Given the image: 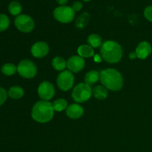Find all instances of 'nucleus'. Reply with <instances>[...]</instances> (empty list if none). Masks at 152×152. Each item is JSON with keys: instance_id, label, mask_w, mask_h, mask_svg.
I'll list each match as a JSON object with an SVG mask.
<instances>
[{"instance_id": "1", "label": "nucleus", "mask_w": 152, "mask_h": 152, "mask_svg": "<svg viewBox=\"0 0 152 152\" xmlns=\"http://www.w3.org/2000/svg\"><path fill=\"white\" fill-rule=\"evenodd\" d=\"M101 83L107 89L117 91L123 88V79L122 74L114 68H107L100 72Z\"/></svg>"}, {"instance_id": "2", "label": "nucleus", "mask_w": 152, "mask_h": 152, "mask_svg": "<svg viewBox=\"0 0 152 152\" xmlns=\"http://www.w3.org/2000/svg\"><path fill=\"white\" fill-rule=\"evenodd\" d=\"M54 115L53 104L48 101L41 100L34 105L31 112L32 118L35 121L45 123L50 121Z\"/></svg>"}, {"instance_id": "3", "label": "nucleus", "mask_w": 152, "mask_h": 152, "mask_svg": "<svg viewBox=\"0 0 152 152\" xmlns=\"http://www.w3.org/2000/svg\"><path fill=\"white\" fill-rule=\"evenodd\" d=\"M100 53L104 60L107 62L117 63L123 57V49L117 42L108 40L101 46Z\"/></svg>"}, {"instance_id": "4", "label": "nucleus", "mask_w": 152, "mask_h": 152, "mask_svg": "<svg viewBox=\"0 0 152 152\" xmlns=\"http://www.w3.org/2000/svg\"><path fill=\"white\" fill-rule=\"evenodd\" d=\"M53 17L61 23H69L72 22L75 16V11L69 6H60L53 10Z\"/></svg>"}, {"instance_id": "5", "label": "nucleus", "mask_w": 152, "mask_h": 152, "mask_svg": "<svg viewBox=\"0 0 152 152\" xmlns=\"http://www.w3.org/2000/svg\"><path fill=\"white\" fill-rule=\"evenodd\" d=\"M92 95V88L86 83H80L75 86L72 92V97L77 102L88 100Z\"/></svg>"}, {"instance_id": "6", "label": "nucleus", "mask_w": 152, "mask_h": 152, "mask_svg": "<svg viewBox=\"0 0 152 152\" xmlns=\"http://www.w3.org/2000/svg\"><path fill=\"white\" fill-rule=\"evenodd\" d=\"M17 71L19 75L26 79L34 78L37 73V68L35 64L31 60L24 59L19 63Z\"/></svg>"}, {"instance_id": "7", "label": "nucleus", "mask_w": 152, "mask_h": 152, "mask_svg": "<svg viewBox=\"0 0 152 152\" xmlns=\"http://www.w3.org/2000/svg\"><path fill=\"white\" fill-rule=\"evenodd\" d=\"M14 23L16 28L23 33L31 32L35 26L34 19L26 14H21L16 16Z\"/></svg>"}, {"instance_id": "8", "label": "nucleus", "mask_w": 152, "mask_h": 152, "mask_svg": "<svg viewBox=\"0 0 152 152\" xmlns=\"http://www.w3.org/2000/svg\"><path fill=\"white\" fill-rule=\"evenodd\" d=\"M57 86L64 91L70 90L74 83V77L70 71H63L58 75Z\"/></svg>"}, {"instance_id": "9", "label": "nucleus", "mask_w": 152, "mask_h": 152, "mask_svg": "<svg viewBox=\"0 0 152 152\" xmlns=\"http://www.w3.org/2000/svg\"><path fill=\"white\" fill-rule=\"evenodd\" d=\"M55 94V88L53 84L48 81H44L39 86V96L43 100H50L53 98Z\"/></svg>"}, {"instance_id": "10", "label": "nucleus", "mask_w": 152, "mask_h": 152, "mask_svg": "<svg viewBox=\"0 0 152 152\" xmlns=\"http://www.w3.org/2000/svg\"><path fill=\"white\" fill-rule=\"evenodd\" d=\"M86 62L83 57L80 56H74L69 58L67 62V67L71 72L77 73L84 68Z\"/></svg>"}, {"instance_id": "11", "label": "nucleus", "mask_w": 152, "mask_h": 152, "mask_svg": "<svg viewBox=\"0 0 152 152\" xmlns=\"http://www.w3.org/2000/svg\"><path fill=\"white\" fill-rule=\"evenodd\" d=\"M49 52L48 45L45 42H37L31 48V53L36 58H42Z\"/></svg>"}, {"instance_id": "12", "label": "nucleus", "mask_w": 152, "mask_h": 152, "mask_svg": "<svg viewBox=\"0 0 152 152\" xmlns=\"http://www.w3.org/2000/svg\"><path fill=\"white\" fill-rule=\"evenodd\" d=\"M152 51L151 46L148 42H142L138 45L136 49L137 57L140 59H145L151 54Z\"/></svg>"}, {"instance_id": "13", "label": "nucleus", "mask_w": 152, "mask_h": 152, "mask_svg": "<svg viewBox=\"0 0 152 152\" xmlns=\"http://www.w3.org/2000/svg\"><path fill=\"white\" fill-rule=\"evenodd\" d=\"M84 109L83 107L77 104H72L68 106L66 109V114L68 117L71 119H78L83 116Z\"/></svg>"}, {"instance_id": "14", "label": "nucleus", "mask_w": 152, "mask_h": 152, "mask_svg": "<svg viewBox=\"0 0 152 152\" xmlns=\"http://www.w3.org/2000/svg\"><path fill=\"white\" fill-rule=\"evenodd\" d=\"M108 94V91H107L106 88L104 86H97L92 88V95L99 100H103V99H106Z\"/></svg>"}, {"instance_id": "15", "label": "nucleus", "mask_w": 152, "mask_h": 152, "mask_svg": "<svg viewBox=\"0 0 152 152\" xmlns=\"http://www.w3.org/2000/svg\"><path fill=\"white\" fill-rule=\"evenodd\" d=\"M99 78H100V73L96 71H91L85 76V83L91 86V85L97 83Z\"/></svg>"}, {"instance_id": "16", "label": "nucleus", "mask_w": 152, "mask_h": 152, "mask_svg": "<svg viewBox=\"0 0 152 152\" xmlns=\"http://www.w3.org/2000/svg\"><path fill=\"white\" fill-rule=\"evenodd\" d=\"M77 52H78L80 56L83 58H88L91 57L94 54V51L91 46L88 45H80L77 49Z\"/></svg>"}, {"instance_id": "17", "label": "nucleus", "mask_w": 152, "mask_h": 152, "mask_svg": "<svg viewBox=\"0 0 152 152\" xmlns=\"http://www.w3.org/2000/svg\"><path fill=\"white\" fill-rule=\"evenodd\" d=\"M24 95V91L22 88L19 87V86H13L9 89L8 91V96L12 99H20Z\"/></svg>"}, {"instance_id": "18", "label": "nucleus", "mask_w": 152, "mask_h": 152, "mask_svg": "<svg viewBox=\"0 0 152 152\" xmlns=\"http://www.w3.org/2000/svg\"><path fill=\"white\" fill-rule=\"evenodd\" d=\"M52 66L56 71H63L67 66V62L65 59L60 56H56L53 58L52 61Z\"/></svg>"}, {"instance_id": "19", "label": "nucleus", "mask_w": 152, "mask_h": 152, "mask_svg": "<svg viewBox=\"0 0 152 152\" xmlns=\"http://www.w3.org/2000/svg\"><path fill=\"white\" fill-rule=\"evenodd\" d=\"M89 20H90V15L88 13H83V14L80 15L78 18H77V21H76V26L79 28V29H82V28H85L88 23Z\"/></svg>"}, {"instance_id": "20", "label": "nucleus", "mask_w": 152, "mask_h": 152, "mask_svg": "<svg viewBox=\"0 0 152 152\" xmlns=\"http://www.w3.org/2000/svg\"><path fill=\"white\" fill-rule=\"evenodd\" d=\"M88 42L92 48H97L102 46V39L97 34H91L88 37Z\"/></svg>"}, {"instance_id": "21", "label": "nucleus", "mask_w": 152, "mask_h": 152, "mask_svg": "<svg viewBox=\"0 0 152 152\" xmlns=\"http://www.w3.org/2000/svg\"><path fill=\"white\" fill-rule=\"evenodd\" d=\"M22 7L20 3L17 1H13L10 3L8 6V10L10 14L13 16H19L22 12Z\"/></svg>"}, {"instance_id": "22", "label": "nucleus", "mask_w": 152, "mask_h": 152, "mask_svg": "<svg viewBox=\"0 0 152 152\" xmlns=\"http://www.w3.org/2000/svg\"><path fill=\"white\" fill-rule=\"evenodd\" d=\"M17 71V68L12 63H6L1 68V72L6 76H12Z\"/></svg>"}, {"instance_id": "23", "label": "nucleus", "mask_w": 152, "mask_h": 152, "mask_svg": "<svg viewBox=\"0 0 152 152\" xmlns=\"http://www.w3.org/2000/svg\"><path fill=\"white\" fill-rule=\"evenodd\" d=\"M53 107L54 111L60 112V111H64V110H65L68 108V102L64 99H56V100L53 102Z\"/></svg>"}, {"instance_id": "24", "label": "nucleus", "mask_w": 152, "mask_h": 152, "mask_svg": "<svg viewBox=\"0 0 152 152\" xmlns=\"http://www.w3.org/2000/svg\"><path fill=\"white\" fill-rule=\"evenodd\" d=\"M10 25L9 18L5 14H0V32L7 29Z\"/></svg>"}, {"instance_id": "25", "label": "nucleus", "mask_w": 152, "mask_h": 152, "mask_svg": "<svg viewBox=\"0 0 152 152\" xmlns=\"http://www.w3.org/2000/svg\"><path fill=\"white\" fill-rule=\"evenodd\" d=\"M144 16L145 19L152 22V5L148 6L144 10Z\"/></svg>"}, {"instance_id": "26", "label": "nucleus", "mask_w": 152, "mask_h": 152, "mask_svg": "<svg viewBox=\"0 0 152 152\" xmlns=\"http://www.w3.org/2000/svg\"><path fill=\"white\" fill-rule=\"evenodd\" d=\"M7 97V93L3 88L0 87V106L5 102Z\"/></svg>"}, {"instance_id": "27", "label": "nucleus", "mask_w": 152, "mask_h": 152, "mask_svg": "<svg viewBox=\"0 0 152 152\" xmlns=\"http://www.w3.org/2000/svg\"><path fill=\"white\" fill-rule=\"evenodd\" d=\"M71 7H72L73 10L75 12L80 11V10H81V9L83 8V4H82V2H80V1H74Z\"/></svg>"}, {"instance_id": "28", "label": "nucleus", "mask_w": 152, "mask_h": 152, "mask_svg": "<svg viewBox=\"0 0 152 152\" xmlns=\"http://www.w3.org/2000/svg\"><path fill=\"white\" fill-rule=\"evenodd\" d=\"M56 2L58 3L59 4H60L61 6H64L67 4L68 0H56Z\"/></svg>"}, {"instance_id": "29", "label": "nucleus", "mask_w": 152, "mask_h": 152, "mask_svg": "<svg viewBox=\"0 0 152 152\" xmlns=\"http://www.w3.org/2000/svg\"><path fill=\"white\" fill-rule=\"evenodd\" d=\"M137 57V54H136V52H132V53L129 54V58L131 59H134Z\"/></svg>"}, {"instance_id": "30", "label": "nucleus", "mask_w": 152, "mask_h": 152, "mask_svg": "<svg viewBox=\"0 0 152 152\" xmlns=\"http://www.w3.org/2000/svg\"><path fill=\"white\" fill-rule=\"evenodd\" d=\"M94 60L96 61V62H101V59L99 58V55H96V56H95Z\"/></svg>"}, {"instance_id": "31", "label": "nucleus", "mask_w": 152, "mask_h": 152, "mask_svg": "<svg viewBox=\"0 0 152 152\" xmlns=\"http://www.w3.org/2000/svg\"><path fill=\"white\" fill-rule=\"evenodd\" d=\"M83 1H91V0H83Z\"/></svg>"}]
</instances>
